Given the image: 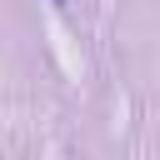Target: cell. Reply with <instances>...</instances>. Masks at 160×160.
Masks as SVG:
<instances>
[{"mask_svg": "<svg viewBox=\"0 0 160 160\" xmlns=\"http://www.w3.org/2000/svg\"><path fill=\"white\" fill-rule=\"evenodd\" d=\"M55 5H65V0H55Z\"/></svg>", "mask_w": 160, "mask_h": 160, "instance_id": "1", "label": "cell"}]
</instances>
